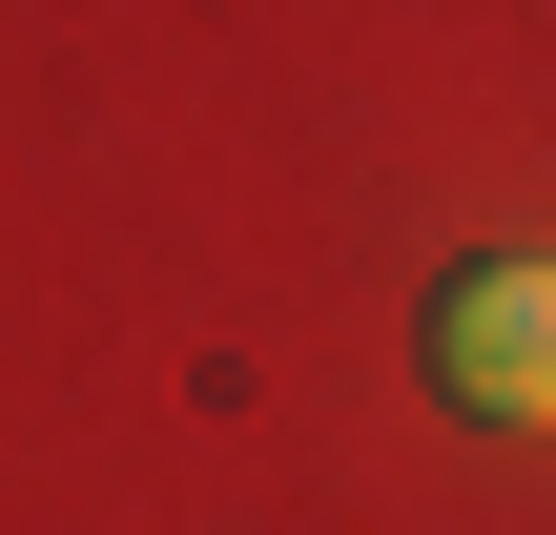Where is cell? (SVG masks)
Here are the masks:
<instances>
[{
    "mask_svg": "<svg viewBox=\"0 0 556 535\" xmlns=\"http://www.w3.org/2000/svg\"><path fill=\"white\" fill-rule=\"evenodd\" d=\"M433 392L475 433H556V247H495L433 289Z\"/></svg>",
    "mask_w": 556,
    "mask_h": 535,
    "instance_id": "obj_1",
    "label": "cell"
}]
</instances>
